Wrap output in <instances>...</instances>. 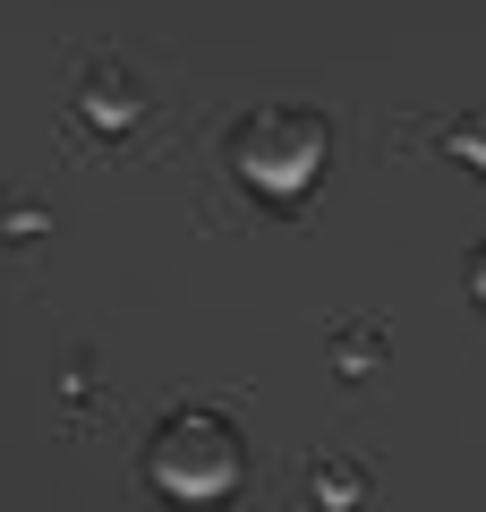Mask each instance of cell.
Segmentation results:
<instances>
[{
  "label": "cell",
  "instance_id": "obj_1",
  "mask_svg": "<svg viewBox=\"0 0 486 512\" xmlns=\"http://www.w3.org/2000/svg\"><path fill=\"white\" fill-rule=\"evenodd\" d=\"M154 478H171V487H188V495H214V487L239 478V444L222 436L214 419H180L154 444Z\"/></svg>",
  "mask_w": 486,
  "mask_h": 512
}]
</instances>
